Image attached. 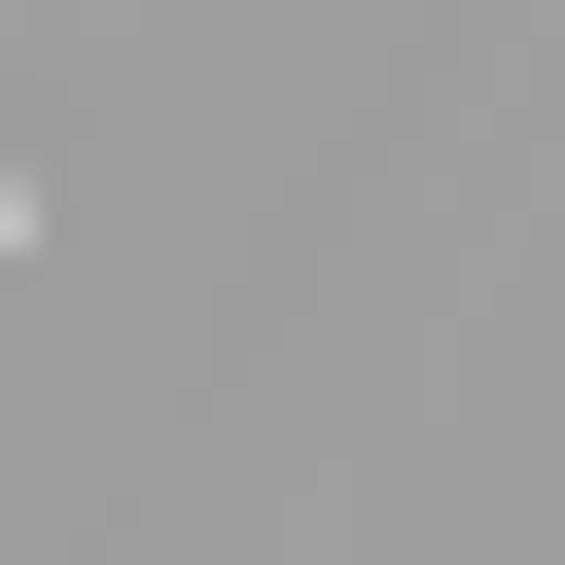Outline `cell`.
Returning <instances> with one entry per match:
<instances>
[{
  "label": "cell",
  "instance_id": "obj_1",
  "mask_svg": "<svg viewBox=\"0 0 565 565\" xmlns=\"http://www.w3.org/2000/svg\"><path fill=\"white\" fill-rule=\"evenodd\" d=\"M0 247H35V141H0Z\"/></svg>",
  "mask_w": 565,
  "mask_h": 565
}]
</instances>
